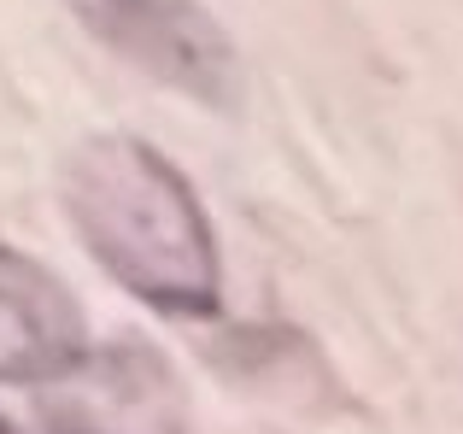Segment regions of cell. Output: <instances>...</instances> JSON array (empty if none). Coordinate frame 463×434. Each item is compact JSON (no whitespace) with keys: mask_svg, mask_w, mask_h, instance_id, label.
Instances as JSON below:
<instances>
[{"mask_svg":"<svg viewBox=\"0 0 463 434\" xmlns=\"http://www.w3.org/2000/svg\"><path fill=\"white\" fill-rule=\"evenodd\" d=\"M65 206L89 259L158 317L205 323L223 311V259L188 176L141 136L100 129L59 165Z\"/></svg>","mask_w":463,"mask_h":434,"instance_id":"1","label":"cell"},{"mask_svg":"<svg viewBox=\"0 0 463 434\" xmlns=\"http://www.w3.org/2000/svg\"><path fill=\"white\" fill-rule=\"evenodd\" d=\"M77 24L106 42L118 59L153 77L158 89H176L200 106L229 112L241 94V59L223 24L200 0H65Z\"/></svg>","mask_w":463,"mask_h":434,"instance_id":"2","label":"cell"},{"mask_svg":"<svg viewBox=\"0 0 463 434\" xmlns=\"http://www.w3.org/2000/svg\"><path fill=\"white\" fill-rule=\"evenodd\" d=\"M47 434H194L188 388L147 341L89 346L82 364L47 382Z\"/></svg>","mask_w":463,"mask_h":434,"instance_id":"3","label":"cell"},{"mask_svg":"<svg viewBox=\"0 0 463 434\" xmlns=\"http://www.w3.org/2000/svg\"><path fill=\"white\" fill-rule=\"evenodd\" d=\"M89 358L82 306L47 264L0 241V382H59Z\"/></svg>","mask_w":463,"mask_h":434,"instance_id":"4","label":"cell"},{"mask_svg":"<svg viewBox=\"0 0 463 434\" xmlns=\"http://www.w3.org/2000/svg\"><path fill=\"white\" fill-rule=\"evenodd\" d=\"M0 434H18V429H12V423H6V417H0Z\"/></svg>","mask_w":463,"mask_h":434,"instance_id":"5","label":"cell"}]
</instances>
